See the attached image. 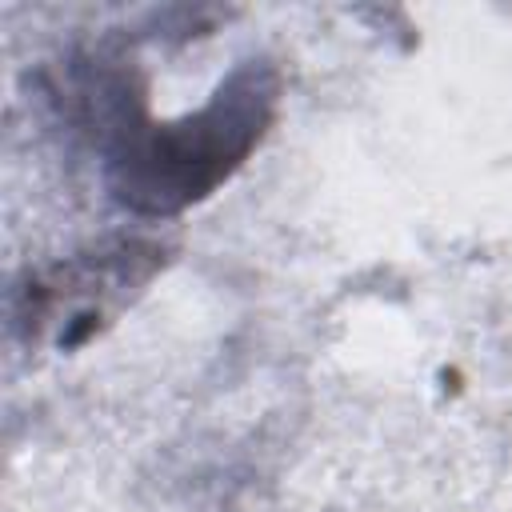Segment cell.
Listing matches in <instances>:
<instances>
[{"mask_svg": "<svg viewBox=\"0 0 512 512\" xmlns=\"http://www.w3.org/2000/svg\"><path fill=\"white\" fill-rule=\"evenodd\" d=\"M268 92L260 80H236L196 120L156 128L116 156L120 196L144 208H176L216 184L264 124Z\"/></svg>", "mask_w": 512, "mask_h": 512, "instance_id": "obj_1", "label": "cell"}]
</instances>
